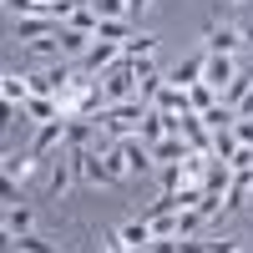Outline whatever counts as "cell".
Masks as SVG:
<instances>
[{
    "label": "cell",
    "instance_id": "6da1fadb",
    "mask_svg": "<svg viewBox=\"0 0 253 253\" xmlns=\"http://www.w3.org/2000/svg\"><path fill=\"white\" fill-rule=\"evenodd\" d=\"M101 96H107V107H112V101L137 96V61H117V66L101 76Z\"/></svg>",
    "mask_w": 253,
    "mask_h": 253
},
{
    "label": "cell",
    "instance_id": "83f0119b",
    "mask_svg": "<svg viewBox=\"0 0 253 253\" xmlns=\"http://www.w3.org/2000/svg\"><path fill=\"white\" fill-rule=\"evenodd\" d=\"M208 253H243L233 238H208Z\"/></svg>",
    "mask_w": 253,
    "mask_h": 253
},
{
    "label": "cell",
    "instance_id": "5b68a950",
    "mask_svg": "<svg viewBox=\"0 0 253 253\" xmlns=\"http://www.w3.org/2000/svg\"><path fill=\"white\" fill-rule=\"evenodd\" d=\"M46 162H51V157H36L31 147H26V152H5V162H0V172H5L10 182H31V177H36V172H41Z\"/></svg>",
    "mask_w": 253,
    "mask_h": 253
},
{
    "label": "cell",
    "instance_id": "3957f363",
    "mask_svg": "<svg viewBox=\"0 0 253 253\" xmlns=\"http://www.w3.org/2000/svg\"><path fill=\"white\" fill-rule=\"evenodd\" d=\"M71 187H76V162H71L66 147H61V152L46 162V193H51V198H66Z\"/></svg>",
    "mask_w": 253,
    "mask_h": 253
},
{
    "label": "cell",
    "instance_id": "e0dca14e",
    "mask_svg": "<svg viewBox=\"0 0 253 253\" xmlns=\"http://www.w3.org/2000/svg\"><path fill=\"white\" fill-rule=\"evenodd\" d=\"M91 41H96V36H86V31H71V26H61V51H66V56H76V61L91 51Z\"/></svg>",
    "mask_w": 253,
    "mask_h": 253
},
{
    "label": "cell",
    "instance_id": "5bb4252c",
    "mask_svg": "<svg viewBox=\"0 0 253 253\" xmlns=\"http://www.w3.org/2000/svg\"><path fill=\"white\" fill-rule=\"evenodd\" d=\"M152 107H162V112H193V101H187V86L167 81V86L157 91V101H152Z\"/></svg>",
    "mask_w": 253,
    "mask_h": 253
},
{
    "label": "cell",
    "instance_id": "44dd1931",
    "mask_svg": "<svg viewBox=\"0 0 253 253\" xmlns=\"http://www.w3.org/2000/svg\"><path fill=\"white\" fill-rule=\"evenodd\" d=\"M132 36H137V26H132V20H107V15H101L96 41H132Z\"/></svg>",
    "mask_w": 253,
    "mask_h": 253
},
{
    "label": "cell",
    "instance_id": "4dcf8cb0",
    "mask_svg": "<svg viewBox=\"0 0 253 253\" xmlns=\"http://www.w3.org/2000/svg\"><path fill=\"white\" fill-rule=\"evenodd\" d=\"M147 5H152V0H132V15H142V10H147Z\"/></svg>",
    "mask_w": 253,
    "mask_h": 253
},
{
    "label": "cell",
    "instance_id": "d590c367",
    "mask_svg": "<svg viewBox=\"0 0 253 253\" xmlns=\"http://www.w3.org/2000/svg\"><path fill=\"white\" fill-rule=\"evenodd\" d=\"M137 253H157V248H152V243H147V248H137Z\"/></svg>",
    "mask_w": 253,
    "mask_h": 253
},
{
    "label": "cell",
    "instance_id": "484cf974",
    "mask_svg": "<svg viewBox=\"0 0 253 253\" xmlns=\"http://www.w3.org/2000/svg\"><path fill=\"white\" fill-rule=\"evenodd\" d=\"M233 152H238V137H233V132H218V137H213V157L233 162Z\"/></svg>",
    "mask_w": 253,
    "mask_h": 253
},
{
    "label": "cell",
    "instance_id": "4316f807",
    "mask_svg": "<svg viewBox=\"0 0 253 253\" xmlns=\"http://www.w3.org/2000/svg\"><path fill=\"white\" fill-rule=\"evenodd\" d=\"M233 137H238V147H253V117H238L233 122Z\"/></svg>",
    "mask_w": 253,
    "mask_h": 253
},
{
    "label": "cell",
    "instance_id": "603a6c76",
    "mask_svg": "<svg viewBox=\"0 0 253 253\" xmlns=\"http://www.w3.org/2000/svg\"><path fill=\"white\" fill-rule=\"evenodd\" d=\"M187 101H193V112L203 117L208 107H218V101H223V96H218L213 86H208V81H198V86H187Z\"/></svg>",
    "mask_w": 253,
    "mask_h": 253
},
{
    "label": "cell",
    "instance_id": "1f68e13d",
    "mask_svg": "<svg viewBox=\"0 0 253 253\" xmlns=\"http://www.w3.org/2000/svg\"><path fill=\"white\" fill-rule=\"evenodd\" d=\"M238 117H253V96H248V101H243V107H238Z\"/></svg>",
    "mask_w": 253,
    "mask_h": 253
},
{
    "label": "cell",
    "instance_id": "836d02e7",
    "mask_svg": "<svg viewBox=\"0 0 253 253\" xmlns=\"http://www.w3.org/2000/svg\"><path fill=\"white\" fill-rule=\"evenodd\" d=\"M218 5H243V0H218Z\"/></svg>",
    "mask_w": 253,
    "mask_h": 253
},
{
    "label": "cell",
    "instance_id": "7a4b0ae2",
    "mask_svg": "<svg viewBox=\"0 0 253 253\" xmlns=\"http://www.w3.org/2000/svg\"><path fill=\"white\" fill-rule=\"evenodd\" d=\"M117 61H126V51H122V41H91V51L76 61L81 71H91V76H107Z\"/></svg>",
    "mask_w": 253,
    "mask_h": 253
},
{
    "label": "cell",
    "instance_id": "9c48e42d",
    "mask_svg": "<svg viewBox=\"0 0 253 253\" xmlns=\"http://www.w3.org/2000/svg\"><path fill=\"white\" fill-rule=\"evenodd\" d=\"M0 96H5V112H20V107L31 101V76L5 71V76H0Z\"/></svg>",
    "mask_w": 253,
    "mask_h": 253
},
{
    "label": "cell",
    "instance_id": "e575fe53",
    "mask_svg": "<svg viewBox=\"0 0 253 253\" xmlns=\"http://www.w3.org/2000/svg\"><path fill=\"white\" fill-rule=\"evenodd\" d=\"M76 5H91V0H71V10H76Z\"/></svg>",
    "mask_w": 253,
    "mask_h": 253
},
{
    "label": "cell",
    "instance_id": "8fae6325",
    "mask_svg": "<svg viewBox=\"0 0 253 253\" xmlns=\"http://www.w3.org/2000/svg\"><path fill=\"white\" fill-rule=\"evenodd\" d=\"M20 233H36L31 203H10V208H5V238H20Z\"/></svg>",
    "mask_w": 253,
    "mask_h": 253
},
{
    "label": "cell",
    "instance_id": "4fadbf2b",
    "mask_svg": "<svg viewBox=\"0 0 253 253\" xmlns=\"http://www.w3.org/2000/svg\"><path fill=\"white\" fill-rule=\"evenodd\" d=\"M20 117H26V122H56L61 117V101L56 96H31L26 107H20Z\"/></svg>",
    "mask_w": 253,
    "mask_h": 253
},
{
    "label": "cell",
    "instance_id": "2e32d148",
    "mask_svg": "<svg viewBox=\"0 0 253 253\" xmlns=\"http://www.w3.org/2000/svg\"><path fill=\"white\" fill-rule=\"evenodd\" d=\"M122 51H126V61H137V66H142V61H152V51H157V36H132V41H122Z\"/></svg>",
    "mask_w": 253,
    "mask_h": 253
},
{
    "label": "cell",
    "instance_id": "cb8c5ba5",
    "mask_svg": "<svg viewBox=\"0 0 253 253\" xmlns=\"http://www.w3.org/2000/svg\"><path fill=\"white\" fill-rule=\"evenodd\" d=\"M31 56H41V61H61V56H66V51H61V31H56V36L31 41Z\"/></svg>",
    "mask_w": 253,
    "mask_h": 253
},
{
    "label": "cell",
    "instance_id": "9a60e30c",
    "mask_svg": "<svg viewBox=\"0 0 253 253\" xmlns=\"http://www.w3.org/2000/svg\"><path fill=\"white\" fill-rule=\"evenodd\" d=\"M253 96V76H233V81H228V91H223V107H233V117H238V107H243V101Z\"/></svg>",
    "mask_w": 253,
    "mask_h": 253
},
{
    "label": "cell",
    "instance_id": "d6a6232c",
    "mask_svg": "<svg viewBox=\"0 0 253 253\" xmlns=\"http://www.w3.org/2000/svg\"><path fill=\"white\" fill-rule=\"evenodd\" d=\"M243 46H248V51H253V26H243Z\"/></svg>",
    "mask_w": 253,
    "mask_h": 253
},
{
    "label": "cell",
    "instance_id": "52a82bcc",
    "mask_svg": "<svg viewBox=\"0 0 253 253\" xmlns=\"http://www.w3.org/2000/svg\"><path fill=\"white\" fill-rule=\"evenodd\" d=\"M61 26H66L61 15H15V36L26 41V46H31V41H41V36H56Z\"/></svg>",
    "mask_w": 253,
    "mask_h": 253
},
{
    "label": "cell",
    "instance_id": "f546056e",
    "mask_svg": "<svg viewBox=\"0 0 253 253\" xmlns=\"http://www.w3.org/2000/svg\"><path fill=\"white\" fill-rule=\"evenodd\" d=\"M152 248L157 253H177V238H152Z\"/></svg>",
    "mask_w": 253,
    "mask_h": 253
},
{
    "label": "cell",
    "instance_id": "ba28073f",
    "mask_svg": "<svg viewBox=\"0 0 253 253\" xmlns=\"http://www.w3.org/2000/svg\"><path fill=\"white\" fill-rule=\"evenodd\" d=\"M238 46H243V31H233V26H208V36H203L208 56H233Z\"/></svg>",
    "mask_w": 253,
    "mask_h": 253
},
{
    "label": "cell",
    "instance_id": "30bf717a",
    "mask_svg": "<svg viewBox=\"0 0 253 253\" xmlns=\"http://www.w3.org/2000/svg\"><path fill=\"white\" fill-rule=\"evenodd\" d=\"M238 76V61L233 56H208V71H203V81H208V86H213L218 96L228 91V81H233Z\"/></svg>",
    "mask_w": 253,
    "mask_h": 253
},
{
    "label": "cell",
    "instance_id": "f1b7e54d",
    "mask_svg": "<svg viewBox=\"0 0 253 253\" xmlns=\"http://www.w3.org/2000/svg\"><path fill=\"white\" fill-rule=\"evenodd\" d=\"M177 253H208V238H177Z\"/></svg>",
    "mask_w": 253,
    "mask_h": 253
},
{
    "label": "cell",
    "instance_id": "d4e9b609",
    "mask_svg": "<svg viewBox=\"0 0 253 253\" xmlns=\"http://www.w3.org/2000/svg\"><path fill=\"white\" fill-rule=\"evenodd\" d=\"M198 228H203V213H198V208H182V213H177V238H193Z\"/></svg>",
    "mask_w": 253,
    "mask_h": 253
},
{
    "label": "cell",
    "instance_id": "ffe728a7",
    "mask_svg": "<svg viewBox=\"0 0 253 253\" xmlns=\"http://www.w3.org/2000/svg\"><path fill=\"white\" fill-rule=\"evenodd\" d=\"M66 26H71V31H86V36H96V31H101V15H96L91 5H76V10L66 15Z\"/></svg>",
    "mask_w": 253,
    "mask_h": 253
},
{
    "label": "cell",
    "instance_id": "277c9868",
    "mask_svg": "<svg viewBox=\"0 0 253 253\" xmlns=\"http://www.w3.org/2000/svg\"><path fill=\"white\" fill-rule=\"evenodd\" d=\"M66 117H56V122H36V137H31V152L36 157H56L61 147H66Z\"/></svg>",
    "mask_w": 253,
    "mask_h": 253
},
{
    "label": "cell",
    "instance_id": "7c38bea8",
    "mask_svg": "<svg viewBox=\"0 0 253 253\" xmlns=\"http://www.w3.org/2000/svg\"><path fill=\"white\" fill-rule=\"evenodd\" d=\"M203 71H208V51L187 56V61H182V66H177L172 76H167V81H177V86H198V81H203Z\"/></svg>",
    "mask_w": 253,
    "mask_h": 253
},
{
    "label": "cell",
    "instance_id": "ac0fdd59",
    "mask_svg": "<svg viewBox=\"0 0 253 253\" xmlns=\"http://www.w3.org/2000/svg\"><path fill=\"white\" fill-rule=\"evenodd\" d=\"M117 233H122V243H126V248H147V243H152V228H147V218H132V223H122Z\"/></svg>",
    "mask_w": 253,
    "mask_h": 253
},
{
    "label": "cell",
    "instance_id": "d6986e66",
    "mask_svg": "<svg viewBox=\"0 0 253 253\" xmlns=\"http://www.w3.org/2000/svg\"><path fill=\"white\" fill-rule=\"evenodd\" d=\"M10 253H56V243H46L41 233H20V238H5Z\"/></svg>",
    "mask_w": 253,
    "mask_h": 253
},
{
    "label": "cell",
    "instance_id": "7402d4cb",
    "mask_svg": "<svg viewBox=\"0 0 253 253\" xmlns=\"http://www.w3.org/2000/svg\"><path fill=\"white\" fill-rule=\"evenodd\" d=\"M91 10L107 15V20H137L132 15V0H91Z\"/></svg>",
    "mask_w": 253,
    "mask_h": 253
},
{
    "label": "cell",
    "instance_id": "8992f818",
    "mask_svg": "<svg viewBox=\"0 0 253 253\" xmlns=\"http://www.w3.org/2000/svg\"><path fill=\"white\" fill-rule=\"evenodd\" d=\"M71 81V66L51 61L46 71H31V96H61V86Z\"/></svg>",
    "mask_w": 253,
    "mask_h": 253
}]
</instances>
